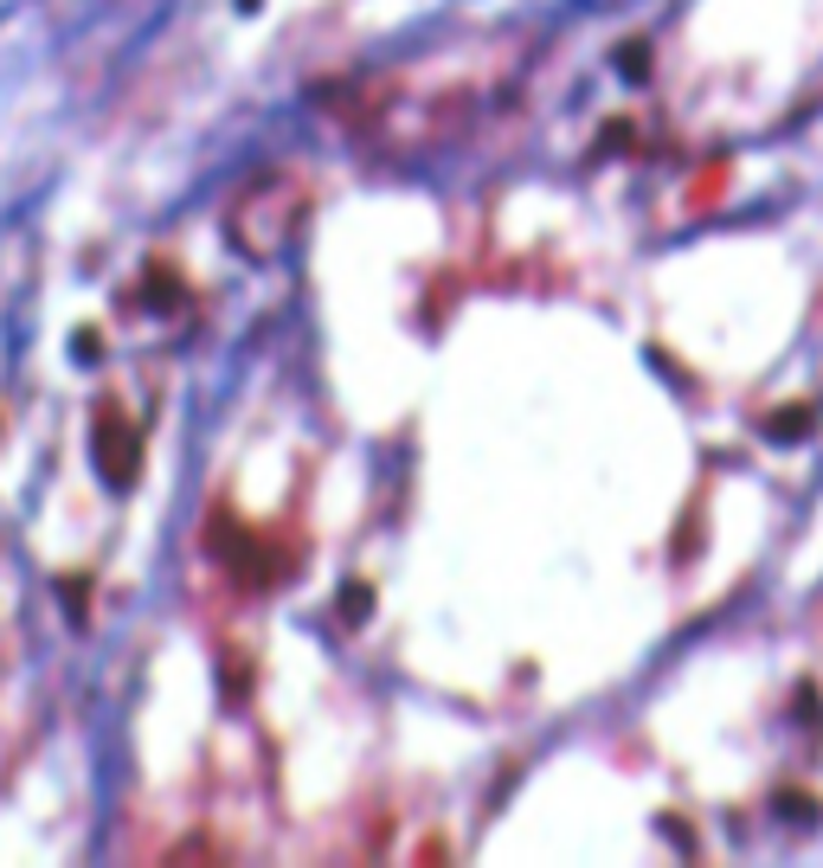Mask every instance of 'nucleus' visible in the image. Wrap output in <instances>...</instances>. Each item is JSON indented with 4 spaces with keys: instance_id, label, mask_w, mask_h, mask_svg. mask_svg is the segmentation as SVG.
I'll use <instances>...</instances> for the list:
<instances>
[{
    "instance_id": "obj_2",
    "label": "nucleus",
    "mask_w": 823,
    "mask_h": 868,
    "mask_svg": "<svg viewBox=\"0 0 823 868\" xmlns=\"http://www.w3.org/2000/svg\"><path fill=\"white\" fill-rule=\"evenodd\" d=\"M811 425H817V406H785V412H772L766 418V431H772V438H804V431H811Z\"/></svg>"
},
{
    "instance_id": "obj_3",
    "label": "nucleus",
    "mask_w": 823,
    "mask_h": 868,
    "mask_svg": "<svg viewBox=\"0 0 823 868\" xmlns=\"http://www.w3.org/2000/svg\"><path fill=\"white\" fill-rule=\"evenodd\" d=\"M181 297H188V290H181V277H174L168 265H149V302H154V309H181Z\"/></svg>"
},
{
    "instance_id": "obj_4",
    "label": "nucleus",
    "mask_w": 823,
    "mask_h": 868,
    "mask_svg": "<svg viewBox=\"0 0 823 868\" xmlns=\"http://www.w3.org/2000/svg\"><path fill=\"white\" fill-rule=\"evenodd\" d=\"M367 611H374V586H367V579H354V586H348V599H341V618H348V624H367Z\"/></svg>"
},
{
    "instance_id": "obj_1",
    "label": "nucleus",
    "mask_w": 823,
    "mask_h": 868,
    "mask_svg": "<svg viewBox=\"0 0 823 868\" xmlns=\"http://www.w3.org/2000/svg\"><path fill=\"white\" fill-rule=\"evenodd\" d=\"M90 457H97V476H104L110 490H129V483H136V470H142V431L122 418V406H116V399H104V406H97V444H90Z\"/></svg>"
},
{
    "instance_id": "obj_5",
    "label": "nucleus",
    "mask_w": 823,
    "mask_h": 868,
    "mask_svg": "<svg viewBox=\"0 0 823 868\" xmlns=\"http://www.w3.org/2000/svg\"><path fill=\"white\" fill-rule=\"evenodd\" d=\"M618 65H624V72H650V52H643V45H624Z\"/></svg>"
},
{
    "instance_id": "obj_6",
    "label": "nucleus",
    "mask_w": 823,
    "mask_h": 868,
    "mask_svg": "<svg viewBox=\"0 0 823 868\" xmlns=\"http://www.w3.org/2000/svg\"><path fill=\"white\" fill-rule=\"evenodd\" d=\"M77 354H84V361H97V354H104V341H97V329H84V335L72 341Z\"/></svg>"
},
{
    "instance_id": "obj_7",
    "label": "nucleus",
    "mask_w": 823,
    "mask_h": 868,
    "mask_svg": "<svg viewBox=\"0 0 823 868\" xmlns=\"http://www.w3.org/2000/svg\"><path fill=\"white\" fill-rule=\"evenodd\" d=\"M245 7H258V0H245Z\"/></svg>"
}]
</instances>
